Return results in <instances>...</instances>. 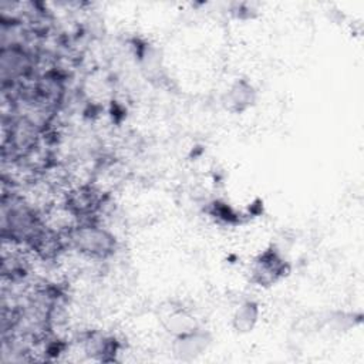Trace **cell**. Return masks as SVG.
<instances>
[{"mask_svg": "<svg viewBox=\"0 0 364 364\" xmlns=\"http://www.w3.org/2000/svg\"><path fill=\"white\" fill-rule=\"evenodd\" d=\"M255 318H256V309L252 303H247L240 309V311L236 316V320L239 321L237 327L245 326L246 328H249V327H252V323L255 321Z\"/></svg>", "mask_w": 364, "mask_h": 364, "instance_id": "4", "label": "cell"}, {"mask_svg": "<svg viewBox=\"0 0 364 364\" xmlns=\"http://www.w3.org/2000/svg\"><path fill=\"white\" fill-rule=\"evenodd\" d=\"M28 67V60L26 54L16 48L9 47L1 50V77L3 80H11L17 75H21Z\"/></svg>", "mask_w": 364, "mask_h": 364, "instance_id": "2", "label": "cell"}, {"mask_svg": "<svg viewBox=\"0 0 364 364\" xmlns=\"http://www.w3.org/2000/svg\"><path fill=\"white\" fill-rule=\"evenodd\" d=\"M71 240L84 253L94 256L109 255L114 249V239L105 230L95 226H82L73 232Z\"/></svg>", "mask_w": 364, "mask_h": 364, "instance_id": "1", "label": "cell"}, {"mask_svg": "<svg viewBox=\"0 0 364 364\" xmlns=\"http://www.w3.org/2000/svg\"><path fill=\"white\" fill-rule=\"evenodd\" d=\"M283 272V263L282 260L273 255L266 253L256 264L255 274L259 277V283H270L274 282Z\"/></svg>", "mask_w": 364, "mask_h": 364, "instance_id": "3", "label": "cell"}]
</instances>
